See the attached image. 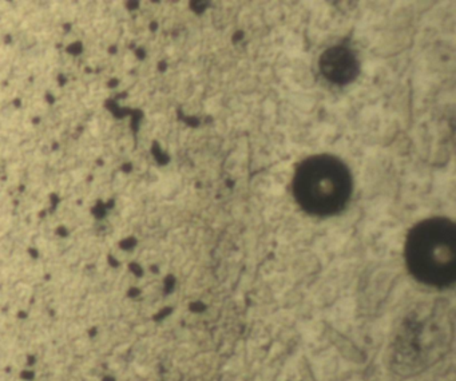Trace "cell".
Instances as JSON below:
<instances>
[{"label":"cell","mask_w":456,"mask_h":381,"mask_svg":"<svg viewBox=\"0 0 456 381\" xmlns=\"http://www.w3.org/2000/svg\"><path fill=\"white\" fill-rule=\"evenodd\" d=\"M319 66L325 79L340 86L351 84L360 73L356 55L344 46H333L325 50L320 58Z\"/></svg>","instance_id":"277c9868"},{"label":"cell","mask_w":456,"mask_h":381,"mask_svg":"<svg viewBox=\"0 0 456 381\" xmlns=\"http://www.w3.org/2000/svg\"><path fill=\"white\" fill-rule=\"evenodd\" d=\"M106 381H116V380H114L113 377H109V378H106Z\"/></svg>","instance_id":"5b68a950"},{"label":"cell","mask_w":456,"mask_h":381,"mask_svg":"<svg viewBox=\"0 0 456 381\" xmlns=\"http://www.w3.org/2000/svg\"><path fill=\"white\" fill-rule=\"evenodd\" d=\"M408 271L421 284L445 288L456 277V228L444 217L428 218L411 229L405 241Z\"/></svg>","instance_id":"6da1fadb"},{"label":"cell","mask_w":456,"mask_h":381,"mask_svg":"<svg viewBox=\"0 0 456 381\" xmlns=\"http://www.w3.org/2000/svg\"><path fill=\"white\" fill-rule=\"evenodd\" d=\"M352 186L348 166L336 157L320 154L297 165L292 190L304 212L317 217H330L346 207Z\"/></svg>","instance_id":"7a4b0ae2"},{"label":"cell","mask_w":456,"mask_h":381,"mask_svg":"<svg viewBox=\"0 0 456 381\" xmlns=\"http://www.w3.org/2000/svg\"><path fill=\"white\" fill-rule=\"evenodd\" d=\"M448 333L447 327H407L397 341L396 353L403 356V364H428L429 357L442 353Z\"/></svg>","instance_id":"3957f363"}]
</instances>
